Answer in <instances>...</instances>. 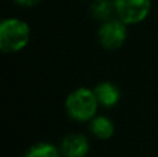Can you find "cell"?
Instances as JSON below:
<instances>
[{
	"instance_id": "obj_9",
	"label": "cell",
	"mask_w": 158,
	"mask_h": 157,
	"mask_svg": "<svg viewBox=\"0 0 158 157\" xmlns=\"http://www.w3.org/2000/svg\"><path fill=\"white\" fill-rule=\"evenodd\" d=\"M25 157H60V153L53 145L39 143L28 150Z\"/></svg>"
},
{
	"instance_id": "obj_5",
	"label": "cell",
	"mask_w": 158,
	"mask_h": 157,
	"mask_svg": "<svg viewBox=\"0 0 158 157\" xmlns=\"http://www.w3.org/2000/svg\"><path fill=\"white\" fill-rule=\"evenodd\" d=\"M61 152L65 157H85L89 152V142L81 134H71L64 138Z\"/></svg>"
},
{
	"instance_id": "obj_3",
	"label": "cell",
	"mask_w": 158,
	"mask_h": 157,
	"mask_svg": "<svg viewBox=\"0 0 158 157\" xmlns=\"http://www.w3.org/2000/svg\"><path fill=\"white\" fill-rule=\"evenodd\" d=\"M115 13L125 24H139L148 15L150 0H114Z\"/></svg>"
},
{
	"instance_id": "obj_4",
	"label": "cell",
	"mask_w": 158,
	"mask_h": 157,
	"mask_svg": "<svg viewBox=\"0 0 158 157\" xmlns=\"http://www.w3.org/2000/svg\"><path fill=\"white\" fill-rule=\"evenodd\" d=\"M98 38L100 42L106 49L114 50L119 49L126 39V27L123 21H118V19H112V21H107L106 24L101 25L100 31H98Z\"/></svg>"
},
{
	"instance_id": "obj_6",
	"label": "cell",
	"mask_w": 158,
	"mask_h": 157,
	"mask_svg": "<svg viewBox=\"0 0 158 157\" xmlns=\"http://www.w3.org/2000/svg\"><path fill=\"white\" fill-rule=\"evenodd\" d=\"M94 93H96L98 103L101 106H104V107H112V106H115L119 102V97H121L118 88L110 82H103L100 85H97L94 89Z\"/></svg>"
},
{
	"instance_id": "obj_2",
	"label": "cell",
	"mask_w": 158,
	"mask_h": 157,
	"mask_svg": "<svg viewBox=\"0 0 158 157\" xmlns=\"http://www.w3.org/2000/svg\"><path fill=\"white\" fill-rule=\"evenodd\" d=\"M98 106V100L96 97L94 91L87 88H79L74 91L65 102V107L68 114L78 121H87L96 114Z\"/></svg>"
},
{
	"instance_id": "obj_8",
	"label": "cell",
	"mask_w": 158,
	"mask_h": 157,
	"mask_svg": "<svg viewBox=\"0 0 158 157\" xmlns=\"http://www.w3.org/2000/svg\"><path fill=\"white\" fill-rule=\"evenodd\" d=\"M115 11L112 0H94L92 4V14L97 19H108Z\"/></svg>"
},
{
	"instance_id": "obj_10",
	"label": "cell",
	"mask_w": 158,
	"mask_h": 157,
	"mask_svg": "<svg viewBox=\"0 0 158 157\" xmlns=\"http://www.w3.org/2000/svg\"><path fill=\"white\" fill-rule=\"evenodd\" d=\"M18 4L21 6H27V7H31V6H36L38 3H40L42 0H15Z\"/></svg>"
},
{
	"instance_id": "obj_7",
	"label": "cell",
	"mask_w": 158,
	"mask_h": 157,
	"mask_svg": "<svg viewBox=\"0 0 158 157\" xmlns=\"http://www.w3.org/2000/svg\"><path fill=\"white\" fill-rule=\"evenodd\" d=\"M90 131L96 138L108 139L114 134V124L111 122V120L106 118V117H97L90 124Z\"/></svg>"
},
{
	"instance_id": "obj_1",
	"label": "cell",
	"mask_w": 158,
	"mask_h": 157,
	"mask_svg": "<svg viewBox=\"0 0 158 157\" xmlns=\"http://www.w3.org/2000/svg\"><path fill=\"white\" fill-rule=\"evenodd\" d=\"M31 31L27 22L8 18L0 24V49L4 53H15L27 46Z\"/></svg>"
}]
</instances>
